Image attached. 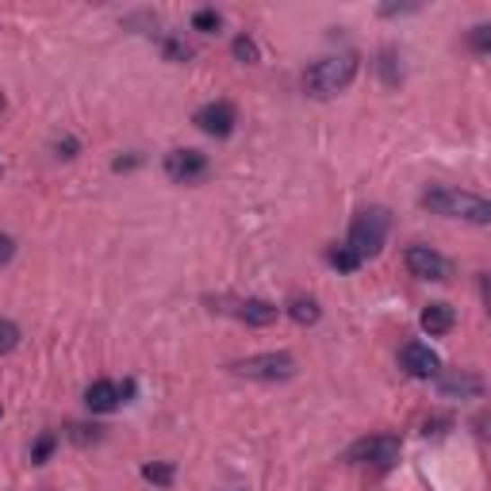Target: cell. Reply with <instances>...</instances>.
I'll use <instances>...</instances> for the list:
<instances>
[{
    "label": "cell",
    "instance_id": "4fadbf2b",
    "mask_svg": "<svg viewBox=\"0 0 491 491\" xmlns=\"http://www.w3.org/2000/svg\"><path fill=\"white\" fill-rule=\"evenodd\" d=\"M442 392L445 396H480L484 392V380L480 377H472V372H450V377L442 380Z\"/></svg>",
    "mask_w": 491,
    "mask_h": 491
},
{
    "label": "cell",
    "instance_id": "d4e9b609",
    "mask_svg": "<svg viewBox=\"0 0 491 491\" xmlns=\"http://www.w3.org/2000/svg\"><path fill=\"white\" fill-rule=\"evenodd\" d=\"M54 150H58V157H74V150H77V142H74V138H66V142H58V147H54Z\"/></svg>",
    "mask_w": 491,
    "mask_h": 491
},
{
    "label": "cell",
    "instance_id": "e0dca14e",
    "mask_svg": "<svg viewBox=\"0 0 491 491\" xmlns=\"http://www.w3.org/2000/svg\"><path fill=\"white\" fill-rule=\"evenodd\" d=\"M142 476H147L150 484L169 487V484H173V465H142Z\"/></svg>",
    "mask_w": 491,
    "mask_h": 491
},
{
    "label": "cell",
    "instance_id": "3957f363",
    "mask_svg": "<svg viewBox=\"0 0 491 491\" xmlns=\"http://www.w3.org/2000/svg\"><path fill=\"white\" fill-rule=\"evenodd\" d=\"M388 238V211L384 208H365L350 227V238H345V250H350L357 262H369L384 250Z\"/></svg>",
    "mask_w": 491,
    "mask_h": 491
},
{
    "label": "cell",
    "instance_id": "9c48e42d",
    "mask_svg": "<svg viewBox=\"0 0 491 491\" xmlns=\"http://www.w3.org/2000/svg\"><path fill=\"white\" fill-rule=\"evenodd\" d=\"M223 311H230L246 326H269V323H277V315H281V308L269 299H230V308H223Z\"/></svg>",
    "mask_w": 491,
    "mask_h": 491
},
{
    "label": "cell",
    "instance_id": "ba28073f",
    "mask_svg": "<svg viewBox=\"0 0 491 491\" xmlns=\"http://www.w3.org/2000/svg\"><path fill=\"white\" fill-rule=\"evenodd\" d=\"M165 173H169V181H177V184H192L208 173V157L200 150H173V154H165Z\"/></svg>",
    "mask_w": 491,
    "mask_h": 491
},
{
    "label": "cell",
    "instance_id": "cb8c5ba5",
    "mask_svg": "<svg viewBox=\"0 0 491 491\" xmlns=\"http://www.w3.org/2000/svg\"><path fill=\"white\" fill-rule=\"evenodd\" d=\"M12 254H16V242H12L8 235H0V265H8Z\"/></svg>",
    "mask_w": 491,
    "mask_h": 491
},
{
    "label": "cell",
    "instance_id": "277c9868",
    "mask_svg": "<svg viewBox=\"0 0 491 491\" xmlns=\"http://www.w3.org/2000/svg\"><path fill=\"white\" fill-rule=\"evenodd\" d=\"M230 372H238L246 380H288L296 377V361L288 353H254L230 365Z\"/></svg>",
    "mask_w": 491,
    "mask_h": 491
},
{
    "label": "cell",
    "instance_id": "8fae6325",
    "mask_svg": "<svg viewBox=\"0 0 491 491\" xmlns=\"http://www.w3.org/2000/svg\"><path fill=\"white\" fill-rule=\"evenodd\" d=\"M135 388L131 384H112V380H96V384H89V392H85V403H89V411H96V415H108V411H115L120 407V399H127Z\"/></svg>",
    "mask_w": 491,
    "mask_h": 491
},
{
    "label": "cell",
    "instance_id": "7402d4cb",
    "mask_svg": "<svg viewBox=\"0 0 491 491\" xmlns=\"http://www.w3.org/2000/svg\"><path fill=\"white\" fill-rule=\"evenodd\" d=\"M69 438L81 442V445H89V442L100 438V430H96V426H81V423H74V426H69Z\"/></svg>",
    "mask_w": 491,
    "mask_h": 491
},
{
    "label": "cell",
    "instance_id": "30bf717a",
    "mask_svg": "<svg viewBox=\"0 0 491 491\" xmlns=\"http://www.w3.org/2000/svg\"><path fill=\"white\" fill-rule=\"evenodd\" d=\"M399 361H403V369H407L411 377H418V380L438 377V353L430 350V345H423V342H407V345H403Z\"/></svg>",
    "mask_w": 491,
    "mask_h": 491
},
{
    "label": "cell",
    "instance_id": "44dd1931",
    "mask_svg": "<svg viewBox=\"0 0 491 491\" xmlns=\"http://www.w3.org/2000/svg\"><path fill=\"white\" fill-rule=\"evenodd\" d=\"M162 50H165L169 62H189V58H192V50L184 47V42H177V39H165V42H162Z\"/></svg>",
    "mask_w": 491,
    "mask_h": 491
},
{
    "label": "cell",
    "instance_id": "5b68a950",
    "mask_svg": "<svg viewBox=\"0 0 491 491\" xmlns=\"http://www.w3.org/2000/svg\"><path fill=\"white\" fill-rule=\"evenodd\" d=\"M345 460L353 465H377V469H388L399 460V438L392 434H372V438H361L345 450Z\"/></svg>",
    "mask_w": 491,
    "mask_h": 491
},
{
    "label": "cell",
    "instance_id": "ac0fdd59",
    "mask_svg": "<svg viewBox=\"0 0 491 491\" xmlns=\"http://www.w3.org/2000/svg\"><path fill=\"white\" fill-rule=\"evenodd\" d=\"M192 27H196V31H215V27H219V12H215V8H200L196 12V16H192Z\"/></svg>",
    "mask_w": 491,
    "mask_h": 491
},
{
    "label": "cell",
    "instance_id": "9a60e30c",
    "mask_svg": "<svg viewBox=\"0 0 491 491\" xmlns=\"http://www.w3.org/2000/svg\"><path fill=\"white\" fill-rule=\"evenodd\" d=\"M326 262L335 265L338 272H353V269H361V262H357L350 250H345V246H330V250H326Z\"/></svg>",
    "mask_w": 491,
    "mask_h": 491
},
{
    "label": "cell",
    "instance_id": "8992f818",
    "mask_svg": "<svg viewBox=\"0 0 491 491\" xmlns=\"http://www.w3.org/2000/svg\"><path fill=\"white\" fill-rule=\"evenodd\" d=\"M403 262H407V272L418 281H450V257H442L438 250H430V246H407V254H403Z\"/></svg>",
    "mask_w": 491,
    "mask_h": 491
},
{
    "label": "cell",
    "instance_id": "d6986e66",
    "mask_svg": "<svg viewBox=\"0 0 491 491\" xmlns=\"http://www.w3.org/2000/svg\"><path fill=\"white\" fill-rule=\"evenodd\" d=\"M230 50H235L238 62H257V42H254V39H246V35H238V39H235V47H230Z\"/></svg>",
    "mask_w": 491,
    "mask_h": 491
},
{
    "label": "cell",
    "instance_id": "2e32d148",
    "mask_svg": "<svg viewBox=\"0 0 491 491\" xmlns=\"http://www.w3.org/2000/svg\"><path fill=\"white\" fill-rule=\"evenodd\" d=\"M16 345H20V326L8 323V319H0V357L12 353Z\"/></svg>",
    "mask_w": 491,
    "mask_h": 491
},
{
    "label": "cell",
    "instance_id": "6da1fadb",
    "mask_svg": "<svg viewBox=\"0 0 491 491\" xmlns=\"http://www.w3.org/2000/svg\"><path fill=\"white\" fill-rule=\"evenodd\" d=\"M423 208L434 215H450V219H469V223H491V204L484 196L460 192V189H430L423 192Z\"/></svg>",
    "mask_w": 491,
    "mask_h": 491
},
{
    "label": "cell",
    "instance_id": "52a82bcc",
    "mask_svg": "<svg viewBox=\"0 0 491 491\" xmlns=\"http://www.w3.org/2000/svg\"><path fill=\"white\" fill-rule=\"evenodd\" d=\"M192 123H196L204 135H211V138H227L230 131H235L238 115H235V104H227V100H215V104H204V108L196 112Z\"/></svg>",
    "mask_w": 491,
    "mask_h": 491
},
{
    "label": "cell",
    "instance_id": "ffe728a7",
    "mask_svg": "<svg viewBox=\"0 0 491 491\" xmlns=\"http://www.w3.org/2000/svg\"><path fill=\"white\" fill-rule=\"evenodd\" d=\"M54 445H58V438H54V434H42V438L35 442V450H31V460H35V465H42V460H50Z\"/></svg>",
    "mask_w": 491,
    "mask_h": 491
},
{
    "label": "cell",
    "instance_id": "603a6c76",
    "mask_svg": "<svg viewBox=\"0 0 491 491\" xmlns=\"http://www.w3.org/2000/svg\"><path fill=\"white\" fill-rule=\"evenodd\" d=\"M491 47V27L480 23V27H472V50H487Z\"/></svg>",
    "mask_w": 491,
    "mask_h": 491
},
{
    "label": "cell",
    "instance_id": "5bb4252c",
    "mask_svg": "<svg viewBox=\"0 0 491 491\" xmlns=\"http://www.w3.org/2000/svg\"><path fill=\"white\" fill-rule=\"evenodd\" d=\"M288 315H292V319L299 323V326H315L319 323V303L315 299H303V296H296V299H288Z\"/></svg>",
    "mask_w": 491,
    "mask_h": 491
},
{
    "label": "cell",
    "instance_id": "484cf974",
    "mask_svg": "<svg viewBox=\"0 0 491 491\" xmlns=\"http://www.w3.org/2000/svg\"><path fill=\"white\" fill-rule=\"evenodd\" d=\"M0 112H4V96H0Z\"/></svg>",
    "mask_w": 491,
    "mask_h": 491
},
{
    "label": "cell",
    "instance_id": "7c38bea8",
    "mask_svg": "<svg viewBox=\"0 0 491 491\" xmlns=\"http://www.w3.org/2000/svg\"><path fill=\"white\" fill-rule=\"evenodd\" d=\"M453 323H457V315L450 303H430L423 311V330H430V335H450Z\"/></svg>",
    "mask_w": 491,
    "mask_h": 491
},
{
    "label": "cell",
    "instance_id": "7a4b0ae2",
    "mask_svg": "<svg viewBox=\"0 0 491 491\" xmlns=\"http://www.w3.org/2000/svg\"><path fill=\"white\" fill-rule=\"evenodd\" d=\"M353 77H357V54H338V58L315 62L308 74H303V89H308V96H315V100H326V96L342 93Z\"/></svg>",
    "mask_w": 491,
    "mask_h": 491
}]
</instances>
